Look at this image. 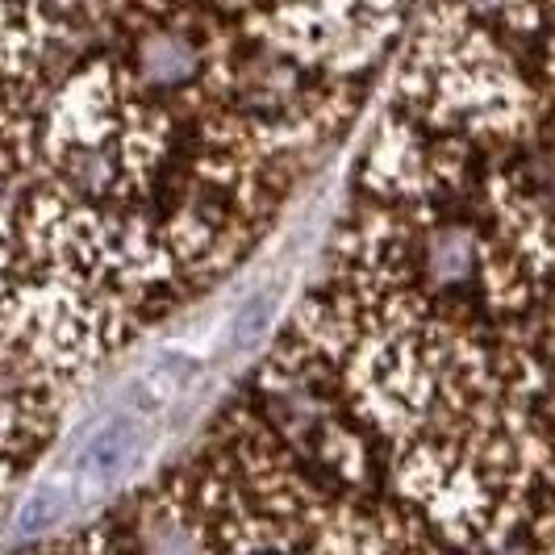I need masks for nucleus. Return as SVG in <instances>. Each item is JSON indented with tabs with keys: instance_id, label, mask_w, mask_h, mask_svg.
Listing matches in <instances>:
<instances>
[{
	"instance_id": "nucleus-1",
	"label": "nucleus",
	"mask_w": 555,
	"mask_h": 555,
	"mask_svg": "<svg viewBox=\"0 0 555 555\" xmlns=\"http://www.w3.org/2000/svg\"><path fill=\"white\" fill-rule=\"evenodd\" d=\"M101 380L63 309L22 272L0 234V527L47 464L76 397Z\"/></svg>"
},
{
	"instance_id": "nucleus-2",
	"label": "nucleus",
	"mask_w": 555,
	"mask_h": 555,
	"mask_svg": "<svg viewBox=\"0 0 555 555\" xmlns=\"http://www.w3.org/2000/svg\"><path fill=\"white\" fill-rule=\"evenodd\" d=\"M83 0H0V209L22 184Z\"/></svg>"
}]
</instances>
